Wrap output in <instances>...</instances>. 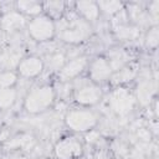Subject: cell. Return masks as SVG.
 <instances>
[{
	"label": "cell",
	"instance_id": "obj_21",
	"mask_svg": "<svg viewBox=\"0 0 159 159\" xmlns=\"http://www.w3.org/2000/svg\"><path fill=\"white\" fill-rule=\"evenodd\" d=\"M158 42H159V30H158V26L154 25V26L149 27V30L144 37V43H145L147 48L155 50L158 46Z\"/></svg>",
	"mask_w": 159,
	"mask_h": 159
},
{
	"label": "cell",
	"instance_id": "obj_22",
	"mask_svg": "<svg viewBox=\"0 0 159 159\" xmlns=\"http://www.w3.org/2000/svg\"><path fill=\"white\" fill-rule=\"evenodd\" d=\"M66 63V57L63 53L60 52H53L48 56V66L53 70H61L62 66Z\"/></svg>",
	"mask_w": 159,
	"mask_h": 159
},
{
	"label": "cell",
	"instance_id": "obj_13",
	"mask_svg": "<svg viewBox=\"0 0 159 159\" xmlns=\"http://www.w3.org/2000/svg\"><path fill=\"white\" fill-rule=\"evenodd\" d=\"M154 93H155V83H153L149 78H144L139 81L134 97L140 106H148L150 104Z\"/></svg>",
	"mask_w": 159,
	"mask_h": 159
},
{
	"label": "cell",
	"instance_id": "obj_7",
	"mask_svg": "<svg viewBox=\"0 0 159 159\" xmlns=\"http://www.w3.org/2000/svg\"><path fill=\"white\" fill-rule=\"evenodd\" d=\"M73 98L77 104L82 107L96 106L102 98V89L98 84L94 83H83L80 87L75 88Z\"/></svg>",
	"mask_w": 159,
	"mask_h": 159
},
{
	"label": "cell",
	"instance_id": "obj_2",
	"mask_svg": "<svg viewBox=\"0 0 159 159\" xmlns=\"http://www.w3.org/2000/svg\"><path fill=\"white\" fill-rule=\"evenodd\" d=\"M98 123V117L92 109L75 108L70 109L65 116L66 127L76 133H87L93 130Z\"/></svg>",
	"mask_w": 159,
	"mask_h": 159
},
{
	"label": "cell",
	"instance_id": "obj_1",
	"mask_svg": "<svg viewBox=\"0 0 159 159\" xmlns=\"http://www.w3.org/2000/svg\"><path fill=\"white\" fill-rule=\"evenodd\" d=\"M56 99V92L52 86L42 84L27 92L24 99V108L30 114H39L50 109Z\"/></svg>",
	"mask_w": 159,
	"mask_h": 159
},
{
	"label": "cell",
	"instance_id": "obj_23",
	"mask_svg": "<svg viewBox=\"0 0 159 159\" xmlns=\"http://www.w3.org/2000/svg\"><path fill=\"white\" fill-rule=\"evenodd\" d=\"M158 9H159V1H153L149 4V15H152L154 19L158 16Z\"/></svg>",
	"mask_w": 159,
	"mask_h": 159
},
{
	"label": "cell",
	"instance_id": "obj_14",
	"mask_svg": "<svg viewBox=\"0 0 159 159\" xmlns=\"http://www.w3.org/2000/svg\"><path fill=\"white\" fill-rule=\"evenodd\" d=\"M75 7L81 19L87 21L88 24L97 21L101 15L98 4L94 1H77L75 4Z\"/></svg>",
	"mask_w": 159,
	"mask_h": 159
},
{
	"label": "cell",
	"instance_id": "obj_5",
	"mask_svg": "<svg viewBox=\"0 0 159 159\" xmlns=\"http://www.w3.org/2000/svg\"><path fill=\"white\" fill-rule=\"evenodd\" d=\"M91 35V25L82 20L81 17H76L75 20H70L60 31V39L70 45H77L83 42Z\"/></svg>",
	"mask_w": 159,
	"mask_h": 159
},
{
	"label": "cell",
	"instance_id": "obj_15",
	"mask_svg": "<svg viewBox=\"0 0 159 159\" xmlns=\"http://www.w3.org/2000/svg\"><path fill=\"white\" fill-rule=\"evenodd\" d=\"M16 10L24 16H39L43 11V4L37 1H17Z\"/></svg>",
	"mask_w": 159,
	"mask_h": 159
},
{
	"label": "cell",
	"instance_id": "obj_16",
	"mask_svg": "<svg viewBox=\"0 0 159 159\" xmlns=\"http://www.w3.org/2000/svg\"><path fill=\"white\" fill-rule=\"evenodd\" d=\"M21 53L14 48L5 50L4 52L0 53V66L4 67L5 70H12L14 67L16 68L19 62L21 61Z\"/></svg>",
	"mask_w": 159,
	"mask_h": 159
},
{
	"label": "cell",
	"instance_id": "obj_20",
	"mask_svg": "<svg viewBox=\"0 0 159 159\" xmlns=\"http://www.w3.org/2000/svg\"><path fill=\"white\" fill-rule=\"evenodd\" d=\"M97 4L99 7V11L109 16H113L123 10V4L120 1H99Z\"/></svg>",
	"mask_w": 159,
	"mask_h": 159
},
{
	"label": "cell",
	"instance_id": "obj_3",
	"mask_svg": "<svg viewBox=\"0 0 159 159\" xmlns=\"http://www.w3.org/2000/svg\"><path fill=\"white\" fill-rule=\"evenodd\" d=\"M26 29L29 36L36 42H48L56 35V24L46 14L32 17L27 22Z\"/></svg>",
	"mask_w": 159,
	"mask_h": 159
},
{
	"label": "cell",
	"instance_id": "obj_18",
	"mask_svg": "<svg viewBox=\"0 0 159 159\" xmlns=\"http://www.w3.org/2000/svg\"><path fill=\"white\" fill-rule=\"evenodd\" d=\"M43 10L46 11V15L51 17L53 21L60 20L65 12V4L62 1H50L43 4Z\"/></svg>",
	"mask_w": 159,
	"mask_h": 159
},
{
	"label": "cell",
	"instance_id": "obj_17",
	"mask_svg": "<svg viewBox=\"0 0 159 159\" xmlns=\"http://www.w3.org/2000/svg\"><path fill=\"white\" fill-rule=\"evenodd\" d=\"M17 99V91L12 88H2L0 89V109L11 108Z\"/></svg>",
	"mask_w": 159,
	"mask_h": 159
},
{
	"label": "cell",
	"instance_id": "obj_11",
	"mask_svg": "<svg viewBox=\"0 0 159 159\" xmlns=\"http://www.w3.org/2000/svg\"><path fill=\"white\" fill-rule=\"evenodd\" d=\"M27 25L26 16H24L17 10L6 11L0 17V27L6 34H15L22 30Z\"/></svg>",
	"mask_w": 159,
	"mask_h": 159
},
{
	"label": "cell",
	"instance_id": "obj_10",
	"mask_svg": "<svg viewBox=\"0 0 159 159\" xmlns=\"http://www.w3.org/2000/svg\"><path fill=\"white\" fill-rule=\"evenodd\" d=\"M88 67V60L84 56H76L62 66L58 71V77L62 82H70L76 80Z\"/></svg>",
	"mask_w": 159,
	"mask_h": 159
},
{
	"label": "cell",
	"instance_id": "obj_4",
	"mask_svg": "<svg viewBox=\"0 0 159 159\" xmlns=\"http://www.w3.org/2000/svg\"><path fill=\"white\" fill-rule=\"evenodd\" d=\"M108 103H109V108L114 114L119 117H124L134 109L137 101L134 94L128 88H125L124 86H120L111 92Z\"/></svg>",
	"mask_w": 159,
	"mask_h": 159
},
{
	"label": "cell",
	"instance_id": "obj_8",
	"mask_svg": "<svg viewBox=\"0 0 159 159\" xmlns=\"http://www.w3.org/2000/svg\"><path fill=\"white\" fill-rule=\"evenodd\" d=\"M112 73H113V70L106 57L98 56L88 63V76L92 83L94 84L99 86L101 83L109 81Z\"/></svg>",
	"mask_w": 159,
	"mask_h": 159
},
{
	"label": "cell",
	"instance_id": "obj_6",
	"mask_svg": "<svg viewBox=\"0 0 159 159\" xmlns=\"http://www.w3.org/2000/svg\"><path fill=\"white\" fill-rule=\"evenodd\" d=\"M56 159H81L83 155V144L76 137H63L53 147Z\"/></svg>",
	"mask_w": 159,
	"mask_h": 159
},
{
	"label": "cell",
	"instance_id": "obj_12",
	"mask_svg": "<svg viewBox=\"0 0 159 159\" xmlns=\"http://www.w3.org/2000/svg\"><path fill=\"white\" fill-rule=\"evenodd\" d=\"M138 75V67L134 63H127L125 66H123L122 68L114 71L109 78L111 83L113 86L120 87L124 86L125 83L133 81Z\"/></svg>",
	"mask_w": 159,
	"mask_h": 159
},
{
	"label": "cell",
	"instance_id": "obj_19",
	"mask_svg": "<svg viewBox=\"0 0 159 159\" xmlns=\"http://www.w3.org/2000/svg\"><path fill=\"white\" fill-rule=\"evenodd\" d=\"M19 80L17 72L12 70H4L0 71V89L2 88H12Z\"/></svg>",
	"mask_w": 159,
	"mask_h": 159
},
{
	"label": "cell",
	"instance_id": "obj_9",
	"mask_svg": "<svg viewBox=\"0 0 159 159\" xmlns=\"http://www.w3.org/2000/svg\"><path fill=\"white\" fill-rule=\"evenodd\" d=\"M45 68V62L39 56H26L22 57L16 67V72L20 77L26 80H32L39 77Z\"/></svg>",
	"mask_w": 159,
	"mask_h": 159
}]
</instances>
